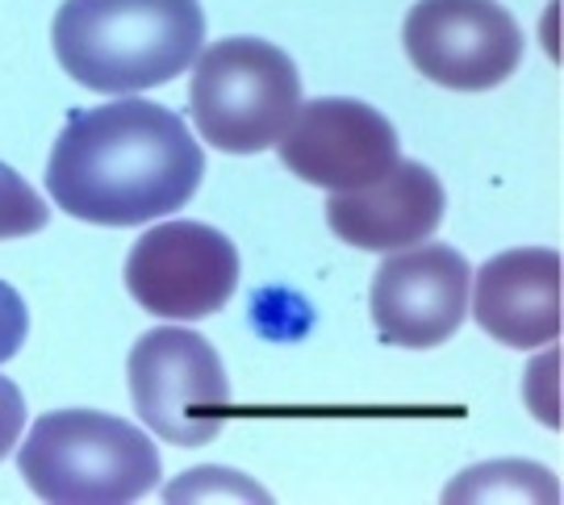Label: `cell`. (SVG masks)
<instances>
[{"label":"cell","mask_w":564,"mask_h":505,"mask_svg":"<svg viewBox=\"0 0 564 505\" xmlns=\"http://www.w3.org/2000/svg\"><path fill=\"white\" fill-rule=\"evenodd\" d=\"M205 155L193 130L155 101L76 109L46 163V193L88 226H147L193 201Z\"/></svg>","instance_id":"cell-1"},{"label":"cell","mask_w":564,"mask_h":505,"mask_svg":"<svg viewBox=\"0 0 564 505\" xmlns=\"http://www.w3.org/2000/svg\"><path fill=\"white\" fill-rule=\"evenodd\" d=\"M55 59L93 92H147L184 76L205 46L197 0H63Z\"/></svg>","instance_id":"cell-2"},{"label":"cell","mask_w":564,"mask_h":505,"mask_svg":"<svg viewBox=\"0 0 564 505\" xmlns=\"http://www.w3.org/2000/svg\"><path fill=\"white\" fill-rule=\"evenodd\" d=\"M18 464L25 485L51 505H126L160 485L155 443L101 409L42 414Z\"/></svg>","instance_id":"cell-3"},{"label":"cell","mask_w":564,"mask_h":505,"mask_svg":"<svg viewBox=\"0 0 564 505\" xmlns=\"http://www.w3.org/2000/svg\"><path fill=\"white\" fill-rule=\"evenodd\" d=\"M193 67V125L226 155H256L284 134L302 105L297 63L263 39H223L202 46Z\"/></svg>","instance_id":"cell-4"},{"label":"cell","mask_w":564,"mask_h":505,"mask_svg":"<svg viewBox=\"0 0 564 505\" xmlns=\"http://www.w3.org/2000/svg\"><path fill=\"white\" fill-rule=\"evenodd\" d=\"M126 372L142 426H151L163 443L205 447L218 439L230 409V381L205 334L184 326L147 330Z\"/></svg>","instance_id":"cell-5"},{"label":"cell","mask_w":564,"mask_h":505,"mask_svg":"<svg viewBox=\"0 0 564 505\" xmlns=\"http://www.w3.org/2000/svg\"><path fill=\"white\" fill-rule=\"evenodd\" d=\"M402 46L414 72L452 92H489L523 63V30L498 0H419Z\"/></svg>","instance_id":"cell-6"},{"label":"cell","mask_w":564,"mask_h":505,"mask_svg":"<svg viewBox=\"0 0 564 505\" xmlns=\"http://www.w3.org/2000/svg\"><path fill=\"white\" fill-rule=\"evenodd\" d=\"M239 288V246L205 222L151 226L126 255V293L163 322H202Z\"/></svg>","instance_id":"cell-7"},{"label":"cell","mask_w":564,"mask_h":505,"mask_svg":"<svg viewBox=\"0 0 564 505\" xmlns=\"http://www.w3.org/2000/svg\"><path fill=\"white\" fill-rule=\"evenodd\" d=\"M281 163L323 193H347L381 180L398 155V130L381 109L351 97H318L297 105L284 125Z\"/></svg>","instance_id":"cell-8"},{"label":"cell","mask_w":564,"mask_h":505,"mask_svg":"<svg viewBox=\"0 0 564 505\" xmlns=\"http://www.w3.org/2000/svg\"><path fill=\"white\" fill-rule=\"evenodd\" d=\"M468 288L473 272L456 246L414 243L410 251H389L372 281V326L393 347H440L464 326Z\"/></svg>","instance_id":"cell-9"},{"label":"cell","mask_w":564,"mask_h":505,"mask_svg":"<svg viewBox=\"0 0 564 505\" xmlns=\"http://www.w3.org/2000/svg\"><path fill=\"white\" fill-rule=\"evenodd\" d=\"M447 193L440 176L414 160H398L381 180L330 193L326 197V226L335 239L360 246V251H402L426 243L444 222Z\"/></svg>","instance_id":"cell-10"},{"label":"cell","mask_w":564,"mask_h":505,"mask_svg":"<svg viewBox=\"0 0 564 505\" xmlns=\"http://www.w3.org/2000/svg\"><path fill=\"white\" fill-rule=\"evenodd\" d=\"M473 314L489 339L506 347H544L564 330V272L552 246L502 251L477 272L468 288Z\"/></svg>","instance_id":"cell-11"},{"label":"cell","mask_w":564,"mask_h":505,"mask_svg":"<svg viewBox=\"0 0 564 505\" xmlns=\"http://www.w3.org/2000/svg\"><path fill=\"white\" fill-rule=\"evenodd\" d=\"M51 222V209L30 184L21 180L9 163H0V243L4 239H25L39 234Z\"/></svg>","instance_id":"cell-12"},{"label":"cell","mask_w":564,"mask_h":505,"mask_svg":"<svg viewBox=\"0 0 564 505\" xmlns=\"http://www.w3.org/2000/svg\"><path fill=\"white\" fill-rule=\"evenodd\" d=\"M25 330H30V309L21 301V293L13 284L0 281V364L13 360L25 343Z\"/></svg>","instance_id":"cell-13"},{"label":"cell","mask_w":564,"mask_h":505,"mask_svg":"<svg viewBox=\"0 0 564 505\" xmlns=\"http://www.w3.org/2000/svg\"><path fill=\"white\" fill-rule=\"evenodd\" d=\"M21 430H25V397L9 376H0V460L18 447Z\"/></svg>","instance_id":"cell-14"}]
</instances>
